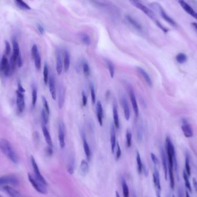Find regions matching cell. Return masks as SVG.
<instances>
[{"label": "cell", "mask_w": 197, "mask_h": 197, "mask_svg": "<svg viewBox=\"0 0 197 197\" xmlns=\"http://www.w3.org/2000/svg\"><path fill=\"white\" fill-rule=\"evenodd\" d=\"M117 147V151H116V160H118L119 159L121 158V154H122V151L121 149V147L119 144V143L117 141V143H116V147Z\"/></svg>", "instance_id": "cell-48"}, {"label": "cell", "mask_w": 197, "mask_h": 197, "mask_svg": "<svg viewBox=\"0 0 197 197\" xmlns=\"http://www.w3.org/2000/svg\"><path fill=\"white\" fill-rule=\"evenodd\" d=\"M153 183L154 186L156 188V192H160L161 191V184H160V175L159 172L158 171L156 166L154 167V171L153 174Z\"/></svg>", "instance_id": "cell-15"}, {"label": "cell", "mask_w": 197, "mask_h": 197, "mask_svg": "<svg viewBox=\"0 0 197 197\" xmlns=\"http://www.w3.org/2000/svg\"><path fill=\"white\" fill-rule=\"evenodd\" d=\"M65 128L63 122H59L58 123V139L60 142V145L61 149L64 148L65 146Z\"/></svg>", "instance_id": "cell-9"}, {"label": "cell", "mask_w": 197, "mask_h": 197, "mask_svg": "<svg viewBox=\"0 0 197 197\" xmlns=\"http://www.w3.org/2000/svg\"><path fill=\"white\" fill-rule=\"evenodd\" d=\"M80 169L82 174L84 175H86L89 172V165L87 161L85 160H83L81 162L80 164Z\"/></svg>", "instance_id": "cell-31"}, {"label": "cell", "mask_w": 197, "mask_h": 197, "mask_svg": "<svg viewBox=\"0 0 197 197\" xmlns=\"http://www.w3.org/2000/svg\"><path fill=\"white\" fill-rule=\"evenodd\" d=\"M83 72L84 75L88 76L90 75V68L86 62H84L83 64Z\"/></svg>", "instance_id": "cell-47"}, {"label": "cell", "mask_w": 197, "mask_h": 197, "mask_svg": "<svg viewBox=\"0 0 197 197\" xmlns=\"http://www.w3.org/2000/svg\"><path fill=\"white\" fill-rule=\"evenodd\" d=\"M137 70L138 72L140 73V75L143 76V77L145 80V81L147 83V84L149 86H152V82L151 77H149V75L147 73L146 71L144 70L143 69H142L141 68H140V67H137Z\"/></svg>", "instance_id": "cell-25"}, {"label": "cell", "mask_w": 197, "mask_h": 197, "mask_svg": "<svg viewBox=\"0 0 197 197\" xmlns=\"http://www.w3.org/2000/svg\"><path fill=\"white\" fill-rule=\"evenodd\" d=\"M0 151L12 162L17 164L18 159L11 143L6 139L0 138Z\"/></svg>", "instance_id": "cell-2"}, {"label": "cell", "mask_w": 197, "mask_h": 197, "mask_svg": "<svg viewBox=\"0 0 197 197\" xmlns=\"http://www.w3.org/2000/svg\"><path fill=\"white\" fill-rule=\"evenodd\" d=\"M28 177H29V182L32 184L33 187L38 192H39V193L43 194L47 193V191L46 189L45 185H44L43 183H41L39 180H38L36 178H35L34 177H33V176L31 175L30 174H29Z\"/></svg>", "instance_id": "cell-5"}, {"label": "cell", "mask_w": 197, "mask_h": 197, "mask_svg": "<svg viewBox=\"0 0 197 197\" xmlns=\"http://www.w3.org/2000/svg\"><path fill=\"white\" fill-rule=\"evenodd\" d=\"M129 93L130 99V101H131L132 104V107H133V111H134L136 117H138L139 115L138 106V104H137L136 97L135 96V95L133 92V90L131 89L130 87L129 88Z\"/></svg>", "instance_id": "cell-11"}, {"label": "cell", "mask_w": 197, "mask_h": 197, "mask_svg": "<svg viewBox=\"0 0 197 197\" xmlns=\"http://www.w3.org/2000/svg\"><path fill=\"white\" fill-rule=\"evenodd\" d=\"M37 29H38L39 32L41 35H43L44 33V29L42 25L40 24H37Z\"/></svg>", "instance_id": "cell-52"}, {"label": "cell", "mask_w": 197, "mask_h": 197, "mask_svg": "<svg viewBox=\"0 0 197 197\" xmlns=\"http://www.w3.org/2000/svg\"><path fill=\"white\" fill-rule=\"evenodd\" d=\"M122 186L123 197H129V187L124 178H123L122 180Z\"/></svg>", "instance_id": "cell-33"}, {"label": "cell", "mask_w": 197, "mask_h": 197, "mask_svg": "<svg viewBox=\"0 0 197 197\" xmlns=\"http://www.w3.org/2000/svg\"><path fill=\"white\" fill-rule=\"evenodd\" d=\"M17 64L18 65V68H21L23 65V61H22V57H21V55H20L18 58L17 60Z\"/></svg>", "instance_id": "cell-54"}, {"label": "cell", "mask_w": 197, "mask_h": 197, "mask_svg": "<svg viewBox=\"0 0 197 197\" xmlns=\"http://www.w3.org/2000/svg\"><path fill=\"white\" fill-rule=\"evenodd\" d=\"M5 48H6L5 49V53H6V55H8L11 53V46L7 40H5Z\"/></svg>", "instance_id": "cell-50"}, {"label": "cell", "mask_w": 197, "mask_h": 197, "mask_svg": "<svg viewBox=\"0 0 197 197\" xmlns=\"http://www.w3.org/2000/svg\"><path fill=\"white\" fill-rule=\"evenodd\" d=\"M126 20L130 25L133 27V28H134L137 30H138V31L142 30V27H141V24L134 18H133L132 16H130L129 15H126Z\"/></svg>", "instance_id": "cell-22"}, {"label": "cell", "mask_w": 197, "mask_h": 197, "mask_svg": "<svg viewBox=\"0 0 197 197\" xmlns=\"http://www.w3.org/2000/svg\"><path fill=\"white\" fill-rule=\"evenodd\" d=\"M32 57L34 60L35 67L38 70H40L41 68V58L38 47L36 44H34L32 47Z\"/></svg>", "instance_id": "cell-7"}, {"label": "cell", "mask_w": 197, "mask_h": 197, "mask_svg": "<svg viewBox=\"0 0 197 197\" xmlns=\"http://www.w3.org/2000/svg\"><path fill=\"white\" fill-rule=\"evenodd\" d=\"M42 128L43 136L44 137L46 142L47 143L48 146L53 148V141H52V140H51V137L50 133H49L48 129H47L46 125H44L43 123V125H42Z\"/></svg>", "instance_id": "cell-21"}, {"label": "cell", "mask_w": 197, "mask_h": 197, "mask_svg": "<svg viewBox=\"0 0 197 197\" xmlns=\"http://www.w3.org/2000/svg\"><path fill=\"white\" fill-rule=\"evenodd\" d=\"M121 104H122V107L123 108L125 118L126 119V121H129L130 118V111L129 104L125 97L123 96L121 98Z\"/></svg>", "instance_id": "cell-17"}, {"label": "cell", "mask_w": 197, "mask_h": 197, "mask_svg": "<svg viewBox=\"0 0 197 197\" xmlns=\"http://www.w3.org/2000/svg\"><path fill=\"white\" fill-rule=\"evenodd\" d=\"M187 60L186 55L184 53H179L176 56V60L179 64H183L186 62Z\"/></svg>", "instance_id": "cell-37"}, {"label": "cell", "mask_w": 197, "mask_h": 197, "mask_svg": "<svg viewBox=\"0 0 197 197\" xmlns=\"http://www.w3.org/2000/svg\"><path fill=\"white\" fill-rule=\"evenodd\" d=\"M183 179L184 180V182H185V186H186L187 189L189 190L190 193H191L192 192V188H191V186L190 181L189 180V176L187 174L186 171H183Z\"/></svg>", "instance_id": "cell-35"}, {"label": "cell", "mask_w": 197, "mask_h": 197, "mask_svg": "<svg viewBox=\"0 0 197 197\" xmlns=\"http://www.w3.org/2000/svg\"><path fill=\"white\" fill-rule=\"evenodd\" d=\"M166 151L167 154L168 170L174 171L175 168L176 172H178V162L176 159L175 148L171 139L167 137L165 140Z\"/></svg>", "instance_id": "cell-1"}, {"label": "cell", "mask_w": 197, "mask_h": 197, "mask_svg": "<svg viewBox=\"0 0 197 197\" xmlns=\"http://www.w3.org/2000/svg\"><path fill=\"white\" fill-rule=\"evenodd\" d=\"M1 69L7 76L9 75L11 70V66L9 64V61L8 60L7 58L6 57L5 55H4L2 58L1 64Z\"/></svg>", "instance_id": "cell-13"}, {"label": "cell", "mask_w": 197, "mask_h": 197, "mask_svg": "<svg viewBox=\"0 0 197 197\" xmlns=\"http://www.w3.org/2000/svg\"><path fill=\"white\" fill-rule=\"evenodd\" d=\"M151 157L152 158V160L153 161V163H154L155 166H158L159 165V160L158 159V158H157V156L153 153H151Z\"/></svg>", "instance_id": "cell-49"}, {"label": "cell", "mask_w": 197, "mask_h": 197, "mask_svg": "<svg viewBox=\"0 0 197 197\" xmlns=\"http://www.w3.org/2000/svg\"><path fill=\"white\" fill-rule=\"evenodd\" d=\"M178 197H184V194H183V191L181 187H178Z\"/></svg>", "instance_id": "cell-55"}, {"label": "cell", "mask_w": 197, "mask_h": 197, "mask_svg": "<svg viewBox=\"0 0 197 197\" xmlns=\"http://www.w3.org/2000/svg\"><path fill=\"white\" fill-rule=\"evenodd\" d=\"M90 90H91V99H92V102L94 104L95 103L96 101V93L95 91V88L93 84L91 83L90 84Z\"/></svg>", "instance_id": "cell-44"}, {"label": "cell", "mask_w": 197, "mask_h": 197, "mask_svg": "<svg viewBox=\"0 0 197 197\" xmlns=\"http://www.w3.org/2000/svg\"><path fill=\"white\" fill-rule=\"evenodd\" d=\"M161 158H162V162H163V167L164 172V176H165V180H167L168 178V166H167V158L165 156V152L163 149L161 150Z\"/></svg>", "instance_id": "cell-26"}, {"label": "cell", "mask_w": 197, "mask_h": 197, "mask_svg": "<svg viewBox=\"0 0 197 197\" xmlns=\"http://www.w3.org/2000/svg\"><path fill=\"white\" fill-rule=\"evenodd\" d=\"M186 197H190V194L188 193V191H186Z\"/></svg>", "instance_id": "cell-61"}, {"label": "cell", "mask_w": 197, "mask_h": 197, "mask_svg": "<svg viewBox=\"0 0 197 197\" xmlns=\"http://www.w3.org/2000/svg\"><path fill=\"white\" fill-rule=\"evenodd\" d=\"M4 190H5V191L11 197H24L18 191L15 190L9 186H5L4 187Z\"/></svg>", "instance_id": "cell-24"}, {"label": "cell", "mask_w": 197, "mask_h": 197, "mask_svg": "<svg viewBox=\"0 0 197 197\" xmlns=\"http://www.w3.org/2000/svg\"><path fill=\"white\" fill-rule=\"evenodd\" d=\"M113 117H114V125L116 128L119 129V119L118 112V110L115 104L113 106Z\"/></svg>", "instance_id": "cell-29"}, {"label": "cell", "mask_w": 197, "mask_h": 197, "mask_svg": "<svg viewBox=\"0 0 197 197\" xmlns=\"http://www.w3.org/2000/svg\"><path fill=\"white\" fill-rule=\"evenodd\" d=\"M193 184L195 190L197 192V180L195 178H194L193 179Z\"/></svg>", "instance_id": "cell-57"}, {"label": "cell", "mask_w": 197, "mask_h": 197, "mask_svg": "<svg viewBox=\"0 0 197 197\" xmlns=\"http://www.w3.org/2000/svg\"><path fill=\"white\" fill-rule=\"evenodd\" d=\"M82 138H83V148H84V152H85L86 155L87 160H90V158H91V150H90L89 145H88V143L86 141V136H85V135L84 134H82Z\"/></svg>", "instance_id": "cell-27"}, {"label": "cell", "mask_w": 197, "mask_h": 197, "mask_svg": "<svg viewBox=\"0 0 197 197\" xmlns=\"http://www.w3.org/2000/svg\"><path fill=\"white\" fill-rule=\"evenodd\" d=\"M150 7L152 9H153L154 11L158 12L160 15L161 18H163L165 21L167 22L170 25H172L173 27H175L177 26L176 22L171 17H169L168 14H167L165 11L164 10L163 8L161 7V5L159 3H153L150 4Z\"/></svg>", "instance_id": "cell-4"}, {"label": "cell", "mask_w": 197, "mask_h": 197, "mask_svg": "<svg viewBox=\"0 0 197 197\" xmlns=\"http://www.w3.org/2000/svg\"><path fill=\"white\" fill-rule=\"evenodd\" d=\"M192 25H193L195 29L197 31V23H192Z\"/></svg>", "instance_id": "cell-58"}, {"label": "cell", "mask_w": 197, "mask_h": 197, "mask_svg": "<svg viewBox=\"0 0 197 197\" xmlns=\"http://www.w3.org/2000/svg\"><path fill=\"white\" fill-rule=\"evenodd\" d=\"M110 134H111L110 143H111V151H112V153H114L115 149V147H116L117 141H116L115 130L114 126L113 125L111 126Z\"/></svg>", "instance_id": "cell-23"}, {"label": "cell", "mask_w": 197, "mask_h": 197, "mask_svg": "<svg viewBox=\"0 0 197 197\" xmlns=\"http://www.w3.org/2000/svg\"><path fill=\"white\" fill-rule=\"evenodd\" d=\"M42 103H43V107H44V109L45 110V111H46L47 113L48 114H50V108H49V103H48V101H47L46 97L44 96L42 97Z\"/></svg>", "instance_id": "cell-45"}, {"label": "cell", "mask_w": 197, "mask_h": 197, "mask_svg": "<svg viewBox=\"0 0 197 197\" xmlns=\"http://www.w3.org/2000/svg\"><path fill=\"white\" fill-rule=\"evenodd\" d=\"M16 103L18 108V111L20 113L23 112L25 110V104L24 101V95L23 93L20 92L17 90L16 91Z\"/></svg>", "instance_id": "cell-6"}, {"label": "cell", "mask_w": 197, "mask_h": 197, "mask_svg": "<svg viewBox=\"0 0 197 197\" xmlns=\"http://www.w3.org/2000/svg\"><path fill=\"white\" fill-rule=\"evenodd\" d=\"M43 81L44 84L47 85V83L49 82V68H48V66L46 64L44 65V68H43Z\"/></svg>", "instance_id": "cell-36"}, {"label": "cell", "mask_w": 197, "mask_h": 197, "mask_svg": "<svg viewBox=\"0 0 197 197\" xmlns=\"http://www.w3.org/2000/svg\"><path fill=\"white\" fill-rule=\"evenodd\" d=\"M156 197H161V195H160V193H159V192H156Z\"/></svg>", "instance_id": "cell-60"}, {"label": "cell", "mask_w": 197, "mask_h": 197, "mask_svg": "<svg viewBox=\"0 0 197 197\" xmlns=\"http://www.w3.org/2000/svg\"><path fill=\"white\" fill-rule=\"evenodd\" d=\"M14 1H16V4H18L20 7L23 8L24 9H28V10L31 9L30 7L28 4H26L23 0H14Z\"/></svg>", "instance_id": "cell-42"}, {"label": "cell", "mask_w": 197, "mask_h": 197, "mask_svg": "<svg viewBox=\"0 0 197 197\" xmlns=\"http://www.w3.org/2000/svg\"><path fill=\"white\" fill-rule=\"evenodd\" d=\"M82 101H83V105L84 107L86 106V104H87V97H86V95L85 92L83 91L82 92Z\"/></svg>", "instance_id": "cell-51"}, {"label": "cell", "mask_w": 197, "mask_h": 197, "mask_svg": "<svg viewBox=\"0 0 197 197\" xmlns=\"http://www.w3.org/2000/svg\"><path fill=\"white\" fill-rule=\"evenodd\" d=\"M182 129L184 136L187 138H190L193 136V130L192 129V127L189 123H188L187 121H186L185 119L183 120Z\"/></svg>", "instance_id": "cell-14"}, {"label": "cell", "mask_w": 197, "mask_h": 197, "mask_svg": "<svg viewBox=\"0 0 197 197\" xmlns=\"http://www.w3.org/2000/svg\"><path fill=\"white\" fill-rule=\"evenodd\" d=\"M46 153L47 154L49 155V156H51V154H53V148L48 146L46 149Z\"/></svg>", "instance_id": "cell-56"}, {"label": "cell", "mask_w": 197, "mask_h": 197, "mask_svg": "<svg viewBox=\"0 0 197 197\" xmlns=\"http://www.w3.org/2000/svg\"><path fill=\"white\" fill-rule=\"evenodd\" d=\"M18 91H20V92L22 93H24L25 92V90H24V88L22 86V84L20 81H18Z\"/></svg>", "instance_id": "cell-53"}, {"label": "cell", "mask_w": 197, "mask_h": 197, "mask_svg": "<svg viewBox=\"0 0 197 197\" xmlns=\"http://www.w3.org/2000/svg\"><path fill=\"white\" fill-rule=\"evenodd\" d=\"M80 39L84 44L86 46H90L91 44V38L86 33H83L80 35Z\"/></svg>", "instance_id": "cell-34"}, {"label": "cell", "mask_w": 197, "mask_h": 197, "mask_svg": "<svg viewBox=\"0 0 197 197\" xmlns=\"http://www.w3.org/2000/svg\"><path fill=\"white\" fill-rule=\"evenodd\" d=\"M126 145H127V148H130L132 145V134L131 132L129 130H127V132H126Z\"/></svg>", "instance_id": "cell-40"}, {"label": "cell", "mask_w": 197, "mask_h": 197, "mask_svg": "<svg viewBox=\"0 0 197 197\" xmlns=\"http://www.w3.org/2000/svg\"><path fill=\"white\" fill-rule=\"evenodd\" d=\"M31 163H32V167H33L34 171L35 172V175L36 176V179H38V180H39L41 183H43L44 185H45L46 186L47 185V183L40 172L39 169L38 168V166L36 164V161L33 156L31 157Z\"/></svg>", "instance_id": "cell-8"}, {"label": "cell", "mask_w": 197, "mask_h": 197, "mask_svg": "<svg viewBox=\"0 0 197 197\" xmlns=\"http://www.w3.org/2000/svg\"><path fill=\"white\" fill-rule=\"evenodd\" d=\"M37 98H38L37 90L35 87H34L32 92V105L33 107H35L36 106Z\"/></svg>", "instance_id": "cell-38"}, {"label": "cell", "mask_w": 197, "mask_h": 197, "mask_svg": "<svg viewBox=\"0 0 197 197\" xmlns=\"http://www.w3.org/2000/svg\"><path fill=\"white\" fill-rule=\"evenodd\" d=\"M70 55L68 50L64 51V67L65 72H67L70 67Z\"/></svg>", "instance_id": "cell-28"}, {"label": "cell", "mask_w": 197, "mask_h": 197, "mask_svg": "<svg viewBox=\"0 0 197 197\" xmlns=\"http://www.w3.org/2000/svg\"><path fill=\"white\" fill-rule=\"evenodd\" d=\"M133 197H137L136 194L135 193L133 194Z\"/></svg>", "instance_id": "cell-62"}, {"label": "cell", "mask_w": 197, "mask_h": 197, "mask_svg": "<svg viewBox=\"0 0 197 197\" xmlns=\"http://www.w3.org/2000/svg\"><path fill=\"white\" fill-rule=\"evenodd\" d=\"M12 44H13V52L12 55L14 57L18 58V56L20 55L18 42L15 39H13L12 40Z\"/></svg>", "instance_id": "cell-30"}, {"label": "cell", "mask_w": 197, "mask_h": 197, "mask_svg": "<svg viewBox=\"0 0 197 197\" xmlns=\"http://www.w3.org/2000/svg\"><path fill=\"white\" fill-rule=\"evenodd\" d=\"M115 197H121L118 191H115Z\"/></svg>", "instance_id": "cell-59"}, {"label": "cell", "mask_w": 197, "mask_h": 197, "mask_svg": "<svg viewBox=\"0 0 197 197\" xmlns=\"http://www.w3.org/2000/svg\"><path fill=\"white\" fill-rule=\"evenodd\" d=\"M18 183V179L14 176H5L0 177V185L4 184L17 185Z\"/></svg>", "instance_id": "cell-12"}, {"label": "cell", "mask_w": 197, "mask_h": 197, "mask_svg": "<svg viewBox=\"0 0 197 197\" xmlns=\"http://www.w3.org/2000/svg\"><path fill=\"white\" fill-rule=\"evenodd\" d=\"M137 163V169H138V172L139 174H141L143 172V164L141 161V156L138 152H137L136 157Z\"/></svg>", "instance_id": "cell-32"}, {"label": "cell", "mask_w": 197, "mask_h": 197, "mask_svg": "<svg viewBox=\"0 0 197 197\" xmlns=\"http://www.w3.org/2000/svg\"><path fill=\"white\" fill-rule=\"evenodd\" d=\"M97 118L99 123L101 126L103 125V109L102 104L100 101H98L96 105Z\"/></svg>", "instance_id": "cell-19"}, {"label": "cell", "mask_w": 197, "mask_h": 197, "mask_svg": "<svg viewBox=\"0 0 197 197\" xmlns=\"http://www.w3.org/2000/svg\"><path fill=\"white\" fill-rule=\"evenodd\" d=\"M129 1L135 7L140 9V11H142L143 13H145L147 16H148L149 18L152 19L159 29H161L163 27V25L156 18L154 12L149 8H148L145 5L142 4L138 0H129Z\"/></svg>", "instance_id": "cell-3"}, {"label": "cell", "mask_w": 197, "mask_h": 197, "mask_svg": "<svg viewBox=\"0 0 197 197\" xmlns=\"http://www.w3.org/2000/svg\"><path fill=\"white\" fill-rule=\"evenodd\" d=\"M107 65L108 68L110 72V75L111 76V78H114L115 74V68L113 64L111 62V61L107 60Z\"/></svg>", "instance_id": "cell-39"}, {"label": "cell", "mask_w": 197, "mask_h": 197, "mask_svg": "<svg viewBox=\"0 0 197 197\" xmlns=\"http://www.w3.org/2000/svg\"><path fill=\"white\" fill-rule=\"evenodd\" d=\"M62 59L61 55V51L58 50L57 52V58H56V70L58 75H60L62 72Z\"/></svg>", "instance_id": "cell-20"}, {"label": "cell", "mask_w": 197, "mask_h": 197, "mask_svg": "<svg viewBox=\"0 0 197 197\" xmlns=\"http://www.w3.org/2000/svg\"><path fill=\"white\" fill-rule=\"evenodd\" d=\"M185 168H186V172L189 176H191V168L190 165V159L188 155H186V161H185Z\"/></svg>", "instance_id": "cell-43"}, {"label": "cell", "mask_w": 197, "mask_h": 197, "mask_svg": "<svg viewBox=\"0 0 197 197\" xmlns=\"http://www.w3.org/2000/svg\"><path fill=\"white\" fill-rule=\"evenodd\" d=\"M172 197H175V196H174V195H173V196H172Z\"/></svg>", "instance_id": "cell-63"}, {"label": "cell", "mask_w": 197, "mask_h": 197, "mask_svg": "<svg viewBox=\"0 0 197 197\" xmlns=\"http://www.w3.org/2000/svg\"><path fill=\"white\" fill-rule=\"evenodd\" d=\"M49 90L51 93V97L53 100H55L57 97L56 94V88H55V83L53 75H51L49 79Z\"/></svg>", "instance_id": "cell-16"}, {"label": "cell", "mask_w": 197, "mask_h": 197, "mask_svg": "<svg viewBox=\"0 0 197 197\" xmlns=\"http://www.w3.org/2000/svg\"><path fill=\"white\" fill-rule=\"evenodd\" d=\"M180 5L187 13L197 20V13L184 0H178Z\"/></svg>", "instance_id": "cell-10"}, {"label": "cell", "mask_w": 197, "mask_h": 197, "mask_svg": "<svg viewBox=\"0 0 197 197\" xmlns=\"http://www.w3.org/2000/svg\"><path fill=\"white\" fill-rule=\"evenodd\" d=\"M168 172L170 187L172 189V190H174V187H175V179H174V171L168 170Z\"/></svg>", "instance_id": "cell-41"}, {"label": "cell", "mask_w": 197, "mask_h": 197, "mask_svg": "<svg viewBox=\"0 0 197 197\" xmlns=\"http://www.w3.org/2000/svg\"><path fill=\"white\" fill-rule=\"evenodd\" d=\"M41 115H42V118L43 123L44 125H46L49 122V115L47 113L46 111H45L44 109H42Z\"/></svg>", "instance_id": "cell-46"}, {"label": "cell", "mask_w": 197, "mask_h": 197, "mask_svg": "<svg viewBox=\"0 0 197 197\" xmlns=\"http://www.w3.org/2000/svg\"><path fill=\"white\" fill-rule=\"evenodd\" d=\"M65 95H66V90L64 86H61L60 87L59 95H58V107L60 109H61L62 108L64 104Z\"/></svg>", "instance_id": "cell-18"}]
</instances>
